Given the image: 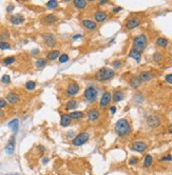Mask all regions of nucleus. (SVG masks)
<instances>
[{
    "mask_svg": "<svg viewBox=\"0 0 172 175\" xmlns=\"http://www.w3.org/2000/svg\"><path fill=\"white\" fill-rule=\"evenodd\" d=\"M49 160H50L49 157H48V156H44V157L42 158V163H43V165H46V163H49Z\"/></svg>",
    "mask_w": 172,
    "mask_h": 175,
    "instance_id": "47",
    "label": "nucleus"
},
{
    "mask_svg": "<svg viewBox=\"0 0 172 175\" xmlns=\"http://www.w3.org/2000/svg\"><path fill=\"white\" fill-rule=\"evenodd\" d=\"M156 44L158 46H162V48H166L168 44H169V40L167 38H164V37H158L156 39Z\"/></svg>",
    "mask_w": 172,
    "mask_h": 175,
    "instance_id": "27",
    "label": "nucleus"
},
{
    "mask_svg": "<svg viewBox=\"0 0 172 175\" xmlns=\"http://www.w3.org/2000/svg\"><path fill=\"white\" fill-rule=\"evenodd\" d=\"M25 88L27 90H29V91H33V90L36 88V82H35V81H33V80H29V81H27V82H25Z\"/></svg>",
    "mask_w": 172,
    "mask_h": 175,
    "instance_id": "33",
    "label": "nucleus"
},
{
    "mask_svg": "<svg viewBox=\"0 0 172 175\" xmlns=\"http://www.w3.org/2000/svg\"><path fill=\"white\" fill-rule=\"evenodd\" d=\"M2 62L6 65H11L16 62V57L15 56H8V57L2 59Z\"/></svg>",
    "mask_w": 172,
    "mask_h": 175,
    "instance_id": "31",
    "label": "nucleus"
},
{
    "mask_svg": "<svg viewBox=\"0 0 172 175\" xmlns=\"http://www.w3.org/2000/svg\"><path fill=\"white\" fill-rule=\"evenodd\" d=\"M10 21L12 22L13 25H21L25 22V17L21 14H14V15L11 16Z\"/></svg>",
    "mask_w": 172,
    "mask_h": 175,
    "instance_id": "15",
    "label": "nucleus"
},
{
    "mask_svg": "<svg viewBox=\"0 0 172 175\" xmlns=\"http://www.w3.org/2000/svg\"><path fill=\"white\" fill-rule=\"evenodd\" d=\"M70 116L72 119H81L85 116V114H83V112H80V111H73L70 113Z\"/></svg>",
    "mask_w": 172,
    "mask_h": 175,
    "instance_id": "30",
    "label": "nucleus"
},
{
    "mask_svg": "<svg viewBox=\"0 0 172 175\" xmlns=\"http://www.w3.org/2000/svg\"><path fill=\"white\" fill-rule=\"evenodd\" d=\"M112 67H113L114 69H119L120 67H121V61L120 60H114L113 62H112Z\"/></svg>",
    "mask_w": 172,
    "mask_h": 175,
    "instance_id": "39",
    "label": "nucleus"
},
{
    "mask_svg": "<svg viewBox=\"0 0 172 175\" xmlns=\"http://www.w3.org/2000/svg\"><path fill=\"white\" fill-rule=\"evenodd\" d=\"M74 5H75V7L78 10H83L86 9L87 6V1H85V0H74Z\"/></svg>",
    "mask_w": 172,
    "mask_h": 175,
    "instance_id": "28",
    "label": "nucleus"
},
{
    "mask_svg": "<svg viewBox=\"0 0 172 175\" xmlns=\"http://www.w3.org/2000/svg\"><path fill=\"white\" fill-rule=\"evenodd\" d=\"M138 157H135V156H133V157H131L130 158V160H129V165H131V166H133V165H136V163H138Z\"/></svg>",
    "mask_w": 172,
    "mask_h": 175,
    "instance_id": "41",
    "label": "nucleus"
},
{
    "mask_svg": "<svg viewBox=\"0 0 172 175\" xmlns=\"http://www.w3.org/2000/svg\"><path fill=\"white\" fill-rule=\"evenodd\" d=\"M94 18L97 22H104L108 18V14L104 11H96L94 13Z\"/></svg>",
    "mask_w": 172,
    "mask_h": 175,
    "instance_id": "17",
    "label": "nucleus"
},
{
    "mask_svg": "<svg viewBox=\"0 0 172 175\" xmlns=\"http://www.w3.org/2000/svg\"><path fill=\"white\" fill-rule=\"evenodd\" d=\"M58 59H59V62H60V63H66V62L69 61L70 57H69V55L67 53H65V54H61V55L59 56Z\"/></svg>",
    "mask_w": 172,
    "mask_h": 175,
    "instance_id": "36",
    "label": "nucleus"
},
{
    "mask_svg": "<svg viewBox=\"0 0 172 175\" xmlns=\"http://www.w3.org/2000/svg\"><path fill=\"white\" fill-rule=\"evenodd\" d=\"M58 20V16L55 15V14H48V15L44 16V21L46 23H54Z\"/></svg>",
    "mask_w": 172,
    "mask_h": 175,
    "instance_id": "23",
    "label": "nucleus"
},
{
    "mask_svg": "<svg viewBox=\"0 0 172 175\" xmlns=\"http://www.w3.org/2000/svg\"><path fill=\"white\" fill-rule=\"evenodd\" d=\"M87 115H88L89 120H91V121H96V120L99 118V116H100V113H99L98 109L93 108V109H90V110L87 112Z\"/></svg>",
    "mask_w": 172,
    "mask_h": 175,
    "instance_id": "13",
    "label": "nucleus"
},
{
    "mask_svg": "<svg viewBox=\"0 0 172 175\" xmlns=\"http://www.w3.org/2000/svg\"><path fill=\"white\" fill-rule=\"evenodd\" d=\"M114 130H115V133L118 136L125 137V136H127L131 132V126H130L129 121L126 118H121V119H118L116 121Z\"/></svg>",
    "mask_w": 172,
    "mask_h": 175,
    "instance_id": "1",
    "label": "nucleus"
},
{
    "mask_svg": "<svg viewBox=\"0 0 172 175\" xmlns=\"http://www.w3.org/2000/svg\"><path fill=\"white\" fill-rule=\"evenodd\" d=\"M147 144L146 142H144V141H134V142H132L131 144V150L133 151H136V152H145V151L147 150Z\"/></svg>",
    "mask_w": 172,
    "mask_h": 175,
    "instance_id": "8",
    "label": "nucleus"
},
{
    "mask_svg": "<svg viewBox=\"0 0 172 175\" xmlns=\"http://www.w3.org/2000/svg\"><path fill=\"white\" fill-rule=\"evenodd\" d=\"M129 56L131 57V58L135 59L136 62H141V52H139L138 50L136 49H131L130 50V53H129Z\"/></svg>",
    "mask_w": 172,
    "mask_h": 175,
    "instance_id": "20",
    "label": "nucleus"
},
{
    "mask_svg": "<svg viewBox=\"0 0 172 175\" xmlns=\"http://www.w3.org/2000/svg\"><path fill=\"white\" fill-rule=\"evenodd\" d=\"M112 99L114 100V102H119L124 99V93L121 91H115L112 95Z\"/></svg>",
    "mask_w": 172,
    "mask_h": 175,
    "instance_id": "24",
    "label": "nucleus"
},
{
    "mask_svg": "<svg viewBox=\"0 0 172 175\" xmlns=\"http://www.w3.org/2000/svg\"><path fill=\"white\" fill-rule=\"evenodd\" d=\"M114 41H115V39H114V38H113V39H111V40H110V43H113Z\"/></svg>",
    "mask_w": 172,
    "mask_h": 175,
    "instance_id": "54",
    "label": "nucleus"
},
{
    "mask_svg": "<svg viewBox=\"0 0 172 175\" xmlns=\"http://www.w3.org/2000/svg\"><path fill=\"white\" fill-rule=\"evenodd\" d=\"M6 175H14V174H6Z\"/></svg>",
    "mask_w": 172,
    "mask_h": 175,
    "instance_id": "55",
    "label": "nucleus"
},
{
    "mask_svg": "<svg viewBox=\"0 0 172 175\" xmlns=\"http://www.w3.org/2000/svg\"><path fill=\"white\" fill-rule=\"evenodd\" d=\"M46 62H48V60H46V58H38L36 60V68L37 69H42L44 68L46 65Z\"/></svg>",
    "mask_w": 172,
    "mask_h": 175,
    "instance_id": "32",
    "label": "nucleus"
},
{
    "mask_svg": "<svg viewBox=\"0 0 172 175\" xmlns=\"http://www.w3.org/2000/svg\"><path fill=\"white\" fill-rule=\"evenodd\" d=\"M8 106V101L6 99H3V98H0V109H3Z\"/></svg>",
    "mask_w": 172,
    "mask_h": 175,
    "instance_id": "43",
    "label": "nucleus"
},
{
    "mask_svg": "<svg viewBox=\"0 0 172 175\" xmlns=\"http://www.w3.org/2000/svg\"><path fill=\"white\" fill-rule=\"evenodd\" d=\"M110 111H111V113L114 114L116 112V107H115V106H112V107L110 108Z\"/></svg>",
    "mask_w": 172,
    "mask_h": 175,
    "instance_id": "49",
    "label": "nucleus"
},
{
    "mask_svg": "<svg viewBox=\"0 0 172 175\" xmlns=\"http://www.w3.org/2000/svg\"><path fill=\"white\" fill-rule=\"evenodd\" d=\"M4 115H5L4 111H2V109H0V119H1V118H3V117H4Z\"/></svg>",
    "mask_w": 172,
    "mask_h": 175,
    "instance_id": "50",
    "label": "nucleus"
},
{
    "mask_svg": "<svg viewBox=\"0 0 172 175\" xmlns=\"http://www.w3.org/2000/svg\"><path fill=\"white\" fill-rule=\"evenodd\" d=\"M1 81H2L3 83H10L11 82V77L5 74V75H3V76L1 77Z\"/></svg>",
    "mask_w": 172,
    "mask_h": 175,
    "instance_id": "40",
    "label": "nucleus"
},
{
    "mask_svg": "<svg viewBox=\"0 0 172 175\" xmlns=\"http://www.w3.org/2000/svg\"><path fill=\"white\" fill-rule=\"evenodd\" d=\"M147 125L150 128H157L160 125V117L156 116V115H150L147 118Z\"/></svg>",
    "mask_w": 172,
    "mask_h": 175,
    "instance_id": "9",
    "label": "nucleus"
},
{
    "mask_svg": "<svg viewBox=\"0 0 172 175\" xmlns=\"http://www.w3.org/2000/svg\"><path fill=\"white\" fill-rule=\"evenodd\" d=\"M129 83H130V86H132V88H134V89H137V88H139V86H141V80L138 76H133V77H131V78H130Z\"/></svg>",
    "mask_w": 172,
    "mask_h": 175,
    "instance_id": "22",
    "label": "nucleus"
},
{
    "mask_svg": "<svg viewBox=\"0 0 172 175\" xmlns=\"http://www.w3.org/2000/svg\"><path fill=\"white\" fill-rule=\"evenodd\" d=\"M49 9H56L57 6H58V1H56V0H50L48 1L46 4Z\"/></svg>",
    "mask_w": 172,
    "mask_h": 175,
    "instance_id": "35",
    "label": "nucleus"
},
{
    "mask_svg": "<svg viewBox=\"0 0 172 175\" xmlns=\"http://www.w3.org/2000/svg\"><path fill=\"white\" fill-rule=\"evenodd\" d=\"M90 139V134L88 132H81L78 135L75 136V138L72 140V146L74 147H80Z\"/></svg>",
    "mask_w": 172,
    "mask_h": 175,
    "instance_id": "5",
    "label": "nucleus"
},
{
    "mask_svg": "<svg viewBox=\"0 0 172 175\" xmlns=\"http://www.w3.org/2000/svg\"><path fill=\"white\" fill-rule=\"evenodd\" d=\"M160 161H172V155L168 154L166 156H163L160 158Z\"/></svg>",
    "mask_w": 172,
    "mask_h": 175,
    "instance_id": "42",
    "label": "nucleus"
},
{
    "mask_svg": "<svg viewBox=\"0 0 172 175\" xmlns=\"http://www.w3.org/2000/svg\"><path fill=\"white\" fill-rule=\"evenodd\" d=\"M139 25H141V19L138 17H132L126 22V28L128 30H133V29L137 28Z\"/></svg>",
    "mask_w": 172,
    "mask_h": 175,
    "instance_id": "10",
    "label": "nucleus"
},
{
    "mask_svg": "<svg viewBox=\"0 0 172 175\" xmlns=\"http://www.w3.org/2000/svg\"><path fill=\"white\" fill-rule=\"evenodd\" d=\"M78 92H79V84L75 81H71L67 86V90H66V96L74 97L78 94Z\"/></svg>",
    "mask_w": 172,
    "mask_h": 175,
    "instance_id": "6",
    "label": "nucleus"
},
{
    "mask_svg": "<svg viewBox=\"0 0 172 175\" xmlns=\"http://www.w3.org/2000/svg\"><path fill=\"white\" fill-rule=\"evenodd\" d=\"M168 132H169L170 134H172V123L170 125L169 127H168Z\"/></svg>",
    "mask_w": 172,
    "mask_h": 175,
    "instance_id": "52",
    "label": "nucleus"
},
{
    "mask_svg": "<svg viewBox=\"0 0 172 175\" xmlns=\"http://www.w3.org/2000/svg\"><path fill=\"white\" fill-rule=\"evenodd\" d=\"M97 94H98V91L96 89L95 86H87L85 92H83V96L85 98L90 102H94L97 98Z\"/></svg>",
    "mask_w": 172,
    "mask_h": 175,
    "instance_id": "4",
    "label": "nucleus"
},
{
    "mask_svg": "<svg viewBox=\"0 0 172 175\" xmlns=\"http://www.w3.org/2000/svg\"><path fill=\"white\" fill-rule=\"evenodd\" d=\"M42 39L46 43V46H48L49 48H54L57 44V40L56 37L52 34V33H43L42 34Z\"/></svg>",
    "mask_w": 172,
    "mask_h": 175,
    "instance_id": "7",
    "label": "nucleus"
},
{
    "mask_svg": "<svg viewBox=\"0 0 172 175\" xmlns=\"http://www.w3.org/2000/svg\"><path fill=\"white\" fill-rule=\"evenodd\" d=\"M133 43H134V49L138 50L139 52L144 51L146 48H147L148 44V39L147 36L145 34H141L136 36L134 39H133Z\"/></svg>",
    "mask_w": 172,
    "mask_h": 175,
    "instance_id": "3",
    "label": "nucleus"
},
{
    "mask_svg": "<svg viewBox=\"0 0 172 175\" xmlns=\"http://www.w3.org/2000/svg\"><path fill=\"white\" fill-rule=\"evenodd\" d=\"M11 44L8 41H0V50H10Z\"/></svg>",
    "mask_w": 172,
    "mask_h": 175,
    "instance_id": "38",
    "label": "nucleus"
},
{
    "mask_svg": "<svg viewBox=\"0 0 172 175\" xmlns=\"http://www.w3.org/2000/svg\"><path fill=\"white\" fill-rule=\"evenodd\" d=\"M114 75H115V73L112 69L102 68L95 73V78L99 81H106V80H109L112 77H114Z\"/></svg>",
    "mask_w": 172,
    "mask_h": 175,
    "instance_id": "2",
    "label": "nucleus"
},
{
    "mask_svg": "<svg viewBox=\"0 0 172 175\" xmlns=\"http://www.w3.org/2000/svg\"><path fill=\"white\" fill-rule=\"evenodd\" d=\"M10 38V33L8 31H3L2 33H0V41H8Z\"/></svg>",
    "mask_w": 172,
    "mask_h": 175,
    "instance_id": "37",
    "label": "nucleus"
},
{
    "mask_svg": "<svg viewBox=\"0 0 172 175\" xmlns=\"http://www.w3.org/2000/svg\"><path fill=\"white\" fill-rule=\"evenodd\" d=\"M6 101L12 104V105H16L20 101V96L15 92H10L6 95Z\"/></svg>",
    "mask_w": 172,
    "mask_h": 175,
    "instance_id": "12",
    "label": "nucleus"
},
{
    "mask_svg": "<svg viewBox=\"0 0 172 175\" xmlns=\"http://www.w3.org/2000/svg\"><path fill=\"white\" fill-rule=\"evenodd\" d=\"M38 53H39V50H38V49H34V50H32V54H33V55H37V54H38Z\"/></svg>",
    "mask_w": 172,
    "mask_h": 175,
    "instance_id": "51",
    "label": "nucleus"
},
{
    "mask_svg": "<svg viewBox=\"0 0 172 175\" xmlns=\"http://www.w3.org/2000/svg\"><path fill=\"white\" fill-rule=\"evenodd\" d=\"M9 127L10 128H12L13 132L16 133L17 131H18V127H19V120L17 119V118H15V119L11 120L9 123Z\"/></svg>",
    "mask_w": 172,
    "mask_h": 175,
    "instance_id": "29",
    "label": "nucleus"
},
{
    "mask_svg": "<svg viewBox=\"0 0 172 175\" xmlns=\"http://www.w3.org/2000/svg\"><path fill=\"white\" fill-rule=\"evenodd\" d=\"M83 25L87 30H90V31H93V30H95L97 28L96 22L91 20V19H85V20H83Z\"/></svg>",
    "mask_w": 172,
    "mask_h": 175,
    "instance_id": "19",
    "label": "nucleus"
},
{
    "mask_svg": "<svg viewBox=\"0 0 172 175\" xmlns=\"http://www.w3.org/2000/svg\"><path fill=\"white\" fill-rule=\"evenodd\" d=\"M121 10H123V9H121L120 6H115V7H113L112 12H113V13H118V12H120Z\"/></svg>",
    "mask_w": 172,
    "mask_h": 175,
    "instance_id": "46",
    "label": "nucleus"
},
{
    "mask_svg": "<svg viewBox=\"0 0 172 175\" xmlns=\"http://www.w3.org/2000/svg\"><path fill=\"white\" fill-rule=\"evenodd\" d=\"M100 4H107L108 3V0H100Z\"/></svg>",
    "mask_w": 172,
    "mask_h": 175,
    "instance_id": "53",
    "label": "nucleus"
},
{
    "mask_svg": "<svg viewBox=\"0 0 172 175\" xmlns=\"http://www.w3.org/2000/svg\"><path fill=\"white\" fill-rule=\"evenodd\" d=\"M77 107H78V101L75 100V99H70L67 102V105H66V109L67 110H75Z\"/></svg>",
    "mask_w": 172,
    "mask_h": 175,
    "instance_id": "25",
    "label": "nucleus"
},
{
    "mask_svg": "<svg viewBox=\"0 0 172 175\" xmlns=\"http://www.w3.org/2000/svg\"><path fill=\"white\" fill-rule=\"evenodd\" d=\"M14 9H15V5H14V4H9V5L6 6V11H8L9 13L13 12V11H14Z\"/></svg>",
    "mask_w": 172,
    "mask_h": 175,
    "instance_id": "45",
    "label": "nucleus"
},
{
    "mask_svg": "<svg viewBox=\"0 0 172 175\" xmlns=\"http://www.w3.org/2000/svg\"><path fill=\"white\" fill-rule=\"evenodd\" d=\"M138 77L141 78V82L143 81H150L151 79H153L154 78V74L152 73V72H149V71H144V72H141L139 75H138Z\"/></svg>",
    "mask_w": 172,
    "mask_h": 175,
    "instance_id": "16",
    "label": "nucleus"
},
{
    "mask_svg": "<svg viewBox=\"0 0 172 175\" xmlns=\"http://www.w3.org/2000/svg\"><path fill=\"white\" fill-rule=\"evenodd\" d=\"M71 121H72V118H71L70 114H67V113L61 114V117H60V126L66 128V127L70 126Z\"/></svg>",
    "mask_w": 172,
    "mask_h": 175,
    "instance_id": "18",
    "label": "nucleus"
},
{
    "mask_svg": "<svg viewBox=\"0 0 172 175\" xmlns=\"http://www.w3.org/2000/svg\"><path fill=\"white\" fill-rule=\"evenodd\" d=\"M165 80H166V81H167L168 83L172 84V73H171V74H168V75H166V77H165Z\"/></svg>",
    "mask_w": 172,
    "mask_h": 175,
    "instance_id": "44",
    "label": "nucleus"
},
{
    "mask_svg": "<svg viewBox=\"0 0 172 175\" xmlns=\"http://www.w3.org/2000/svg\"><path fill=\"white\" fill-rule=\"evenodd\" d=\"M59 56H60V51L59 50H52V51H50L48 54H46V60H55L56 58H58Z\"/></svg>",
    "mask_w": 172,
    "mask_h": 175,
    "instance_id": "21",
    "label": "nucleus"
},
{
    "mask_svg": "<svg viewBox=\"0 0 172 175\" xmlns=\"http://www.w3.org/2000/svg\"><path fill=\"white\" fill-rule=\"evenodd\" d=\"M74 40H76V39H79V38H83V35L81 34H76V35H74L73 37H72Z\"/></svg>",
    "mask_w": 172,
    "mask_h": 175,
    "instance_id": "48",
    "label": "nucleus"
},
{
    "mask_svg": "<svg viewBox=\"0 0 172 175\" xmlns=\"http://www.w3.org/2000/svg\"><path fill=\"white\" fill-rule=\"evenodd\" d=\"M152 58H153L154 61H156V62L163 61V60H164V55L160 52H155L153 54V57H152Z\"/></svg>",
    "mask_w": 172,
    "mask_h": 175,
    "instance_id": "34",
    "label": "nucleus"
},
{
    "mask_svg": "<svg viewBox=\"0 0 172 175\" xmlns=\"http://www.w3.org/2000/svg\"><path fill=\"white\" fill-rule=\"evenodd\" d=\"M5 152L9 155H12L14 152H15V135H13L11 138H10L9 142L5 147Z\"/></svg>",
    "mask_w": 172,
    "mask_h": 175,
    "instance_id": "14",
    "label": "nucleus"
},
{
    "mask_svg": "<svg viewBox=\"0 0 172 175\" xmlns=\"http://www.w3.org/2000/svg\"><path fill=\"white\" fill-rule=\"evenodd\" d=\"M153 163V157L150 154H147L144 158V167L145 168H150Z\"/></svg>",
    "mask_w": 172,
    "mask_h": 175,
    "instance_id": "26",
    "label": "nucleus"
},
{
    "mask_svg": "<svg viewBox=\"0 0 172 175\" xmlns=\"http://www.w3.org/2000/svg\"><path fill=\"white\" fill-rule=\"evenodd\" d=\"M111 99H112V94L110 92H104L102 96V99H100V102H99V106L102 108H106L109 104H110Z\"/></svg>",
    "mask_w": 172,
    "mask_h": 175,
    "instance_id": "11",
    "label": "nucleus"
}]
</instances>
